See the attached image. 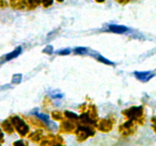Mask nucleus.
Listing matches in <instances>:
<instances>
[{"label":"nucleus","instance_id":"3","mask_svg":"<svg viewBox=\"0 0 156 146\" xmlns=\"http://www.w3.org/2000/svg\"><path fill=\"white\" fill-rule=\"evenodd\" d=\"M21 47H18V48L15 49V50H14V51H12V53L6 55L5 57V61H9L11 60V59H14V58L17 57V56L21 53Z\"/></svg>","mask_w":156,"mask_h":146},{"label":"nucleus","instance_id":"12","mask_svg":"<svg viewBox=\"0 0 156 146\" xmlns=\"http://www.w3.org/2000/svg\"><path fill=\"white\" fill-rule=\"evenodd\" d=\"M69 50H63V51L59 52V54H62V55H66V54H69Z\"/></svg>","mask_w":156,"mask_h":146},{"label":"nucleus","instance_id":"6","mask_svg":"<svg viewBox=\"0 0 156 146\" xmlns=\"http://www.w3.org/2000/svg\"><path fill=\"white\" fill-rule=\"evenodd\" d=\"M2 128L4 129L5 132H6L7 133L11 134L13 132V129H12V126L10 123L8 121H4L2 123Z\"/></svg>","mask_w":156,"mask_h":146},{"label":"nucleus","instance_id":"14","mask_svg":"<svg viewBox=\"0 0 156 146\" xmlns=\"http://www.w3.org/2000/svg\"><path fill=\"white\" fill-rule=\"evenodd\" d=\"M96 2H104L105 0H95Z\"/></svg>","mask_w":156,"mask_h":146},{"label":"nucleus","instance_id":"9","mask_svg":"<svg viewBox=\"0 0 156 146\" xmlns=\"http://www.w3.org/2000/svg\"><path fill=\"white\" fill-rule=\"evenodd\" d=\"M53 0H42V3L44 6H49L52 4Z\"/></svg>","mask_w":156,"mask_h":146},{"label":"nucleus","instance_id":"15","mask_svg":"<svg viewBox=\"0 0 156 146\" xmlns=\"http://www.w3.org/2000/svg\"><path fill=\"white\" fill-rule=\"evenodd\" d=\"M58 1H62V0H58Z\"/></svg>","mask_w":156,"mask_h":146},{"label":"nucleus","instance_id":"4","mask_svg":"<svg viewBox=\"0 0 156 146\" xmlns=\"http://www.w3.org/2000/svg\"><path fill=\"white\" fill-rule=\"evenodd\" d=\"M135 75L136 76L137 78L143 81L149 80L151 78L153 77V75L151 74L149 71H146V72H135Z\"/></svg>","mask_w":156,"mask_h":146},{"label":"nucleus","instance_id":"17","mask_svg":"<svg viewBox=\"0 0 156 146\" xmlns=\"http://www.w3.org/2000/svg\"><path fill=\"white\" fill-rule=\"evenodd\" d=\"M155 131H156V128H155Z\"/></svg>","mask_w":156,"mask_h":146},{"label":"nucleus","instance_id":"16","mask_svg":"<svg viewBox=\"0 0 156 146\" xmlns=\"http://www.w3.org/2000/svg\"><path fill=\"white\" fill-rule=\"evenodd\" d=\"M120 1H121V2H122V1H123V0H120Z\"/></svg>","mask_w":156,"mask_h":146},{"label":"nucleus","instance_id":"13","mask_svg":"<svg viewBox=\"0 0 156 146\" xmlns=\"http://www.w3.org/2000/svg\"><path fill=\"white\" fill-rule=\"evenodd\" d=\"M3 142V134L2 132L1 129H0V144Z\"/></svg>","mask_w":156,"mask_h":146},{"label":"nucleus","instance_id":"7","mask_svg":"<svg viewBox=\"0 0 156 146\" xmlns=\"http://www.w3.org/2000/svg\"><path fill=\"white\" fill-rule=\"evenodd\" d=\"M40 2V0H27V4L29 7H35Z\"/></svg>","mask_w":156,"mask_h":146},{"label":"nucleus","instance_id":"2","mask_svg":"<svg viewBox=\"0 0 156 146\" xmlns=\"http://www.w3.org/2000/svg\"><path fill=\"white\" fill-rule=\"evenodd\" d=\"M109 29L111 31L114 32V33H123L124 32L127 31V27H124V26H120V25H111L109 27Z\"/></svg>","mask_w":156,"mask_h":146},{"label":"nucleus","instance_id":"8","mask_svg":"<svg viewBox=\"0 0 156 146\" xmlns=\"http://www.w3.org/2000/svg\"><path fill=\"white\" fill-rule=\"evenodd\" d=\"M76 53H79V54H82V53H85L87 52V50L85 48H76Z\"/></svg>","mask_w":156,"mask_h":146},{"label":"nucleus","instance_id":"11","mask_svg":"<svg viewBox=\"0 0 156 146\" xmlns=\"http://www.w3.org/2000/svg\"><path fill=\"white\" fill-rule=\"evenodd\" d=\"M7 6V3L5 0H0V8H5Z\"/></svg>","mask_w":156,"mask_h":146},{"label":"nucleus","instance_id":"1","mask_svg":"<svg viewBox=\"0 0 156 146\" xmlns=\"http://www.w3.org/2000/svg\"><path fill=\"white\" fill-rule=\"evenodd\" d=\"M11 121H12L11 123H12L14 127L17 129V131L19 132L20 135H24V133L26 132V129H26L27 127L25 126L24 123L17 116L12 117L11 118Z\"/></svg>","mask_w":156,"mask_h":146},{"label":"nucleus","instance_id":"10","mask_svg":"<svg viewBox=\"0 0 156 146\" xmlns=\"http://www.w3.org/2000/svg\"><path fill=\"white\" fill-rule=\"evenodd\" d=\"M98 59L101 61V62H105V63H106V64H111V65H112V64H113L112 62H111L109 60H108V59H105V58L102 57V56H100V57L98 58Z\"/></svg>","mask_w":156,"mask_h":146},{"label":"nucleus","instance_id":"5","mask_svg":"<svg viewBox=\"0 0 156 146\" xmlns=\"http://www.w3.org/2000/svg\"><path fill=\"white\" fill-rule=\"evenodd\" d=\"M10 5L14 9H21L24 6V0H9Z\"/></svg>","mask_w":156,"mask_h":146}]
</instances>
